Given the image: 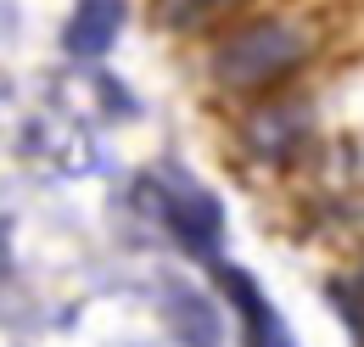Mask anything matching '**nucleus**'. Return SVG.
Masks as SVG:
<instances>
[{"mask_svg":"<svg viewBox=\"0 0 364 347\" xmlns=\"http://www.w3.org/2000/svg\"><path fill=\"white\" fill-rule=\"evenodd\" d=\"M309 56V40L291 28V23H247L235 40L219 45V56H213V79L225 90H264L274 85L280 73H291L297 62Z\"/></svg>","mask_w":364,"mask_h":347,"instance_id":"obj_1","label":"nucleus"},{"mask_svg":"<svg viewBox=\"0 0 364 347\" xmlns=\"http://www.w3.org/2000/svg\"><path fill=\"white\" fill-rule=\"evenodd\" d=\"M140 196H151L157 218L174 230V241H180L185 252L213 258V247H219V235H225V208H219L208 191H163V185L151 179V185H140Z\"/></svg>","mask_w":364,"mask_h":347,"instance_id":"obj_2","label":"nucleus"},{"mask_svg":"<svg viewBox=\"0 0 364 347\" xmlns=\"http://www.w3.org/2000/svg\"><path fill=\"white\" fill-rule=\"evenodd\" d=\"M219 280H225V292L235 297L241 308V325H247V347H291V336L280 331V314L264 303V292L241 274V269H219Z\"/></svg>","mask_w":364,"mask_h":347,"instance_id":"obj_3","label":"nucleus"},{"mask_svg":"<svg viewBox=\"0 0 364 347\" xmlns=\"http://www.w3.org/2000/svg\"><path fill=\"white\" fill-rule=\"evenodd\" d=\"M124 28V0H79L73 23H68V50L73 56H101Z\"/></svg>","mask_w":364,"mask_h":347,"instance_id":"obj_4","label":"nucleus"},{"mask_svg":"<svg viewBox=\"0 0 364 347\" xmlns=\"http://www.w3.org/2000/svg\"><path fill=\"white\" fill-rule=\"evenodd\" d=\"M225 6H235V0H168V23H202Z\"/></svg>","mask_w":364,"mask_h":347,"instance_id":"obj_5","label":"nucleus"}]
</instances>
